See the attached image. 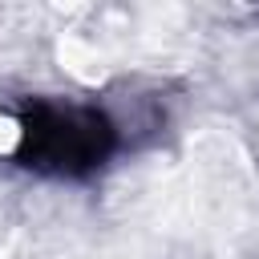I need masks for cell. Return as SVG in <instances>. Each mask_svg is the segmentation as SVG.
<instances>
[{
  "mask_svg": "<svg viewBox=\"0 0 259 259\" xmlns=\"http://www.w3.org/2000/svg\"><path fill=\"white\" fill-rule=\"evenodd\" d=\"M121 150V117L93 97L32 93L12 113L8 162L40 182H93Z\"/></svg>",
  "mask_w": 259,
  "mask_h": 259,
  "instance_id": "1",
  "label": "cell"
}]
</instances>
